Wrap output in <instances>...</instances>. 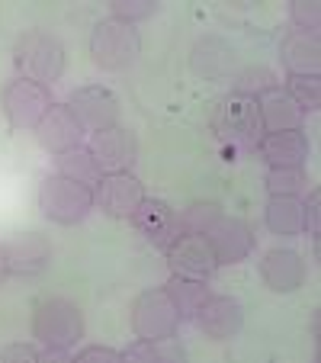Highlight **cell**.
<instances>
[{"instance_id":"4","label":"cell","mask_w":321,"mask_h":363,"mask_svg":"<svg viewBox=\"0 0 321 363\" xmlns=\"http://www.w3.org/2000/svg\"><path fill=\"white\" fill-rule=\"evenodd\" d=\"M212 132L228 145H238V148H257L260 135H264V125H260V110L257 100L244 94H228L215 103L212 110Z\"/></svg>"},{"instance_id":"13","label":"cell","mask_w":321,"mask_h":363,"mask_svg":"<svg viewBox=\"0 0 321 363\" xmlns=\"http://www.w3.org/2000/svg\"><path fill=\"white\" fill-rule=\"evenodd\" d=\"M193 322L199 325V331L209 341H232V337H238L241 325H244V308L232 296H209Z\"/></svg>"},{"instance_id":"35","label":"cell","mask_w":321,"mask_h":363,"mask_svg":"<svg viewBox=\"0 0 321 363\" xmlns=\"http://www.w3.org/2000/svg\"><path fill=\"white\" fill-rule=\"evenodd\" d=\"M10 270H7V251H4V245H0V280L7 277Z\"/></svg>"},{"instance_id":"5","label":"cell","mask_w":321,"mask_h":363,"mask_svg":"<svg viewBox=\"0 0 321 363\" xmlns=\"http://www.w3.org/2000/svg\"><path fill=\"white\" fill-rule=\"evenodd\" d=\"M39 209L45 219L58 222V225H77L94 209V186H84L77 180L62 177V174H52L39 186Z\"/></svg>"},{"instance_id":"17","label":"cell","mask_w":321,"mask_h":363,"mask_svg":"<svg viewBox=\"0 0 321 363\" xmlns=\"http://www.w3.org/2000/svg\"><path fill=\"white\" fill-rule=\"evenodd\" d=\"M132 225L145 235L154 247H171V241L180 235V222H177V213L164 199H148L145 196L138 203V209L132 213Z\"/></svg>"},{"instance_id":"18","label":"cell","mask_w":321,"mask_h":363,"mask_svg":"<svg viewBox=\"0 0 321 363\" xmlns=\"http://www.w3.org/2000/svg\"><path fill=\"white\" fill-rule=\"evenodd\" d=\"M260 158L270 167H305L308 161V135L302 129H283V132H264L257 142Z\"/></svg>"},{"instance_id":"34","label":"cell","mask_w":321,"mask_h":363,"mask_svg":"<svg viewBox=\"0 0 321 363\" xmlns=\"http://www.w3.org/2000/svg\"><path fill=\"white\" fill-rule=\"evenodd\" d=\"M10 360L39 363V360H42V350H35L33 344H10V347L0 350V363H10Z\"/></svg>"},{"instance_id":"28","label":"cell","mask_w":321,"mask_h":363,"mask_svg":"<svg viewBox=\"0 0 321 363\" xmlns=\"http://www.w3.org/2000/svg\"><path fill=\"white\" fill-rule=\"evenodd\" d=\"M276 87V74L270 68H244L238 77H235V94H244V96H260L264 90Z\"/></svg>"},{"instance_id":"14","label":"cell","mask_w":321,"mask_h":363,"mask_svg":"<svg viewBox=\"0 0 321 363\" xmlns=\"http://www.w3.org/2000/svg\"><path fill=\"white\" fill-rule=\"evenodd\" d=\"M7 270L13 277H39L52 264V241L39 232H20L4 245Z\"/></svg>"},{"instance_id":"11","label":"cell","mask_w":321,"mask_h":363,"mask_svg":"<svg viewBox=\"0 0 321 363\" xmlns=\"http://www.w3.org/2000/svg\"><path fill=\"white\" fill-rule=\"evenodd\" d=\"M68 110L77 116L84 132H100L116 125L119 119V100L113 90L100 87V84H87V87H77L68 96Z\"/></svg>"},{"instance_id":"30","label":"cell","mask_w":321,"mask_h":363,"mask_svg":"<svg viewBox=\"0 0 321 363\" xmlns=\"http://www.w3.org/2000/svg\"><path fill=\"white\" fill-rule=\"evenodd\" d=\"M151 13H157V0H113V16L132 26L138 20H148Z\"/></svg>"},{"instance_id":"31","label":"cell","mask_w":321,"mask_h":363,"mask_svg":"<svg viewBox=\"0 0 321 363\" xmlns=\"http://www.w3.org/2000/svg\"><path fill=\"white\" fill-rule=\"evenodd\" d=\"M302 219H305V232L318 238L321 232V190H308V199H302Z\"/></svg>"},{"instance_id":"25","label":"cell","mask_w":321,"mask_h":363,"mask_svg":"<svg viewBox=\"0 0 321 363\" xmlns=\"http://www.w3.org/2000/svg\"><path fill=\"white\" fill-rule=\"evenodd\" d=\"M222 206L212 203V199H199V203H190L184 213L177 216L180 222V235H205L215 222L222 219Z\"/></svg>"},{"instance_id":"29","label":"cell","mask_w":321,"mask_h":363,"mask_svg":"<svg viewBox=\"0 0 321 363\" xmlns=\"http://www.w3.org/2000/svg\"><path fill=\"white\" fill-rule=\"evenodd\" d=\"M289 20L302 29V33H315L321 29V7L318 0H293L289 4Z\"/></svg>"},{"instance_id":"6","label":"cell","mask_w":321,"mask_h":363,"mask_svg":"<svg viewBox=\"0 0 321 363\" xmlns=\"http://www.w3.org/2000/svg\"><path fill=\"white\" fill-rule=\"evenodd\" d=\"M177 328H180V312L164 286L145 289V293L135 296V302H132V331H135V337L167 341V337H177Z\"/></svg>"},{"instance_id":"2","label":"cell","mask_w":321,"mask_h":363,"mask_svg":"<svg viewBox=\"0 0 321 363\" xmlns=\"http://www.w3.org/2000/svg\"><path fill=\"white\" fill-rule=\"evenodd\" d=\"M13 65L20 77H29V81H39L48 87L64 74L68 55H64V45L58 35L45 33V29H29L26 35H20L13 48Z\"/></svg>"},{"instance_id":"15","label":"cell","mask_w":321,"mask_h":363,"mask_svg":"<svg viewBox=\"0 0 321 363\" xmlns=\"http://www.w3.org/2000/svg\"><path fill=\"white\" fill-rule=\"evenodd\" d=\"M212 245V254L219 264H241L247 254L254 251V232L244 219H235V216H222L215 225L205 232Z\"/></svg>"},{"instance_id":"23","label":"cell","mask_w":321,"mask_h":363,"mask_svg":"<svg viewBox=\"0 0 321 363\" xmlns=\"http://www.w3.org/2000/svg\"><path fill=\"white\" fill-rule=\"evenodd\" d=\"M164 289L174 299V306H177L180 322H184V318H196V312L203 308V302L212 296L209 286H205V280H186V277H171Z\"/></svg>"},{"instance_id":"10","label":"cell","mask_w":321,"mask_h":363,"mask_svg":"<svg viewBox=\"0 0 321 363\" xmlns=\"http://www.w3.org/2000/svg\"><path fill=\"white\" fill-rule=\"evenodd\" d=\"M87 151L94 155L103 174H119L132 171V164L138 158V142L135 132H129L125 125H110V129H100L90 135Z\"/></svg>"},{"instance_id":"16","label":"cell","mask_w":321,"mask_h":363,"mask_svg":"<svg viewBox=\"0 0 321 363\" xmlns=\"http://www.w3.org/2000/svg\"><path fill=\"white\" fill-rule=\"evenodd\" d=\"M260 280L274 293H295L305 283V261L293 247H270L260 261Z\"/></svg>"},{"instance_id":"19","label":"cell","mask_w":321,"mask_h":363,"mask_svg":"<svg viewBox=\"0 0 321 363\" xmlns=\"http://www.w3.org/2000/svg\"><path fill=\"white\" fill-rule=\"evenodd\" d=\"M257 100V110H260V125L264 132H283V129H302V119H305V110L299 103L286 94V90L276 84V87L264 90Z\"/></svg>"},{"instance_id":"8","label":"cell","mask_w":321,"mask_h":363,"mask_svg":"<svg viewBox=\"0 0 321 363\" xmlns=\"http://www.w3.org/2000/svg\"><path fill=\"white\" fill-rule=\"evenodd\" d=\"M145 199V184L132 171L103 174L94 186V209L110 219H132L138 203Z\"/></svg>"},{"instance_id":"7","label":"cell","mask_w":321,"mask_h":363,"mask_svg":"<svg viewBox=\"0 0 321 363\" xmlns=\"http://www.w3.org/2000/svg\"><path fill=\"white\" fill-rule=\"evenodd\" d=\"M52 90L39 81H29V77H16L4 87L0 94V106L7 113V123L13 129H35L39 119L52 110Z\"/></svg>"},{"instance_id":"33","label":"cell","mask_w":321,"mask_h":363,"mask_svg":"<svg viewBox=\"0 0 321 363\" xmlns=\"http://www.w3.org/2000/svg\"><path fill=\"white\" fill-rule=\"evenodd\" d=\"M74 360H77V363H90V360H100V363H119V360H123V354H119V350H113V347H103V344H90V347L77 350Z\"/></svg>"},{"instance_id":"26","label":"cell","mask_w":321,"mask_h":363,"mask_svg":"<svg viewBox=\"0 0 321 363\" xmlns=\"http://www.w3.org/2000/svg\"><path fill=\"white\" fill-rule=\"evenodd\" d=\"M264 186L270 196H299L308 190V174L305 167H270Z\"/></svg>"},{"instance_id":"1","label":"cell","mask_w":321,"mask_h":363,"mask_svg":"<svg viewBox=\"0 0 321 363\" xmlns=\"http://www.w3.org/2000/svg\"><path fill=\"white\" fill-rule=\"evenodd\" d=\"M33 337L42 344V357H64L84 337V312L71 299L52 296L35 306Z\"/></svg>"},{"instance_id":"20","label":"cell","mask_w":321,"mask_h":363,"mask_svg":"<svg viewBox=\"0 0 321 363\" xmlns=\"http://www.w3.org/2000/svg\"><path fill=\"white\" fill-rule=\"evenodd\" d=\"M280 58H283V68H286L289 74H318L321 39L315 33L293 29V33H286L280 42Z\"/></svg>"},{"instance_id":"22","label":"cell","mask_w":321,"mask_h":363,"mask_svg":"<svg viewBox=\"0 0 321 363\" xmlns=\"http://www.w3.org/2000/svg\"><path fill=\"white\" fill-rule=\"evenodd\" d=\"M235 65V52L228 42L222 39H203L196 48H193V68H196V74H205V77H222L228 74Z\"/></svg>"},{"instance_id":"24","label":"cell","mask_w":321,"mask_h":363,"mask_svg":"<svg viewBox=\"0 0 321 363\" xmlns=\"http://www.w3.org/2000/svg\"><path fill=\"white\" fill-rule=\"evenodd\" d=\"M55 174H62V177H68V180H77V184H84V186H96V180L103 177L100 164L94 161V155H90L87 148H71V151H64V155H55Z\"/></svg>"},{"instance_id":"21","label":"cell","mask_w":321,"mask_h":363,"mask_svg":"<svg viewBox=\"0 0 321 363\" xmlns=\"http://www.w3.org/2000/svg\"><path fill=\"white\" fill-rule=\"evenodd\" d=\"M266 228L280 238H295L305 232V219H302V199L299 196H270L264 209Z\"/></svg>"},{"instance_id":"12","label":"cell","mask_w":321,"mask_h":363,"mask_svg":"<svg viewBox=\"0 0 321 363\" xmlns=\"http://www.w3.org/2000/svg\"><path fill=\"white\" fill-rule=\"evenodd\" d=\"M33 132H35V142L48 155H64L71 148H81L84 142V129L74 113L68 110V103H52V110L39 119V125Z\"/></svg>"},{"instance_id":"3","label":"cell","mask_w":321,"mask_h":363,"mask_svg":"<svg viewBox=\"0 0 321 363\" xmlns=\"http://www.w3.org/2000/svg\"><path fill=\"white\" fill-rule=\"evenodd\" d=\"M90 55L103 71H125L142 55V35L132 23H123L116 16L100 20L90 33Z\"/></svg>"},{"instance_id":"27","label":"cell","mask_w":321,"mask_h":363,"mask_svg":"<svg viewBox=\"0 0 321 363\" xmlns=\"http://www.w3.org/2000/svg\"><path fill=\"white\" fill-rule=\"evenodd\" d=\"M283 90L302 110H318L321 106V74H286Z\"/></svg>"},{"instance_id":"32","label":"cell","mask_w":321,"mask_h":363,"mask_svg":"<svg viewBox=\"0 0 321 363\" xmlns=\"http://www.w3.org/2000/svg\"><path fill=\"white\" fill-rule=\"evenodd\" d=\"M123 360H135V363H154L161 360V347H157V341H145V337H138L132 347L123 350Z\"/></svg>"},{"instance_id":"9","label":"cell","mask_w":321,"mask_h":363,"mask_svg":"<svg viewBox=\"0 0 321 363\" xmlns=\"http://www.w3.org/2000/svg\"><path fill=\"white\" fill-rule=\"evenodd\" d=\"M167 267H171V277L209 280L219 270V261H215L205 235H177L167 247Z\"/></svg>"}]
</instances>
